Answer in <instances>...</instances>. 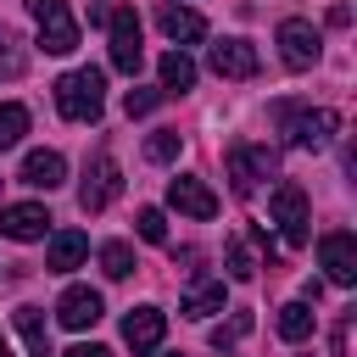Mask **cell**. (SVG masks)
I'll return each mask as SVG.
<instances>
[{
  "label": "cell",
  "instance_id": "6da1fadb",
  "mask_svg": "<svg viewBox=\"0 0 357 357\" xmlns=\"http://www.w3.org/2000/svg\"><path fill=\"white\" fill-rule=\"evenodd\" d=\"M100 106H106V73L100 67H78V73L56 78V112L67 123H95Z\"/></svg>",
  "mask_w": 357,
  "mask_h": 357
},
{
  "label": "cell",
  "instance_id": "7a4b0ae2",
  "mask_svg": "<svg viewBox=\"0 0 357 357\" xmlns=\"http://www.w3.org/2000/svg\"><path fill=\"white\" fill-rule=\"evenodd\" d=\"M268 218H273V229H279V240L290 245V251H301L307 240H312V206H307V190L301 184H273V195H268Z\"/></svg>",
  "mask_w": 357,
  "mask_h": 357
},
{
  "label": "cell",
  "instance_id": "3957f363",
  "mask_svg": "<svg viewBox=\"0 0 357 357\" xmlns=\"http://www.w3.org/2000/svg\"><path fill=\"white\" fill-rule=\"evenodd\" d=\"M284 134L296 151H329V139L340 134V112L329 106H284Z\"/></svg>",
  "mask_w": 357,
  "mask_h": 357
},
{
  "label": "cell",
  "instance_id": "277c9868",
  "mask_svg": "<svg viewBox=\"0 0 357 357\" xmlns=\"http://www.w3.org/2000/svg\"><path fill=\"white\" fill-rule=\"evenodd\" d=\"M28 17L39 22V45H45L50 56L78 50V22H73L67 0H28Z\"/></svg>",
  "mask_w": 357,
  "mask_h": 357
},
{
  "label": "cell",
  "instance_id": "5b68a950",
  "mask_svg": "<svg viewBox=\"0 0 357 357\" xmlns=\"http://www.w3.org/2000/svg\"><path fill=\"white\" fill-rule=\"evenodd\" d=\"M106 39H112V67L117 73H139V61H145V45H139V17H134V6H112V17H106Z\"/></svg>",
  "mask_w": 357,
  "mask_h": 357
},
{
  "label": "cell",
  "instance_id": "8992f818",
  "mask_svg": "<svg viewBox=\"0 0 357 357\" xmlns=\"http://www.w3.org/2000/svg\"><path fill=\"white\" fill-rule=\"evenodd\" d=\"M279 173V156L273 145H229V178H234V195H251L262 178Z\"/></svg>",
  "mask_w": 357,
  "mask_h": 357
},
{
  "label": "cell",
  "instance_id": "52a82bcc",
  "mask_svg": "<svg viewBox=\"0 0 357 357\" xmlns=\"http://www.w3.org/2000/svg\"><path fill=\"white\" fill-rule=\"evenodd\" d=\"M117 195H123V167H117V162L100 151V156L89 162L84 184H78V206H84V212H106Z\"/></svg>",
  "mask_w": 357,
  "mask_h": 357
},
{
  "label": "cell",
  "instance_id": "ba28073f",
  "mask_svg": "<svg viewBox=\"0 0 357 357\" xmlns=\"http://www.w3.org/2000/svg\"><path fill=\"white\" fill-rule=\"evenodd\" d=\"M318 50H324V39H318V28L307 17H284L279 22V56H284L290 73H307L318 61Z\"/></svg>",
  "mask_w": 357,
  "mask_h": 357
},
{
  "label": "cell",
  "instance_id": "9c48e42d",
  "mask_svg": "<svg viewBox=\"0 0 357 357\" xmlns=\"http://www.w3.org/2000/svg\"><path fill=\"white\" fill-rule=\"evenodd\" d=\"M318 262H324V273H329V284H357V240L346 234V229H335V234H324L318 240Z\"/></svg>",
  "mask_w": 357,
  "mask_h": 357
},
{
  "label": "cell",
  "instance_id": "30bf717a",
  "mask_svg": "<svg viewBox=\"0 0 357 357\" xmlns=\"http://www.w3.org/2000/svg\"><path fill=\"white\" fill-rule=\"evenodd\" d=\"M56 318H61V329H95V324L106 318V301H100V290H89V284H67L61 301H56Z\"/></svg>",
  "mask_w": 357,
  "mask_h": 357
},
{
  "label": "cell",
  "instance_id": "8fae6325",
  "mask_svg": "<svg viewBox=\"0 0 357 357\" xmlns=\"http://www.w3.org/2000/svg\"><path fill=\"white\" fill-rule=\"evenodd\" d=\"M162 335H167V312H162V307H128V312H123V340H128L134 357L156 351Z\"/></svg>",
  "mask_w": 357,
  "mask_h": 357
},
{
  "label": "cell",
  "instance_id": "7c38bea8",
  "mask_svg": "<svg viewBox=\"0 0 357 357\" xmlns=\"http://www.w3.org/2000/svg\"><path fill=\"white\" fill-rule=\"evenodd\" d=\"M167 206H178L184 218H218V195L201 184V178H190V173H178V178H167Z\"/></svg>",
  "mask_w": 357,
  "mask_h": 357
},
{
  "label": "cell",
  "instance_id": "4fadbf2b",
  "mask_svg": "<svg viewBox=\"0 0 357 357\" xmlns=\"http://www.w3.org/2000/svg\"><path fill=\"white\" fill-rule=\"evenodd\" d=\"M0 234H6V240H45V234H50V212H45L39 201L0 206Z\"/></svg>",
  "mask_w": 357,
  "mask_h": 357
},
{
  "label": "cell",
  "instance_id": "5bb4252c",
  "mask_svg": "<svg viewBox=\"0 0 357 357\" xmlns=\"http://www.w3.org/2000/svg\"><path fill=\"white\" fill-rule=\"evenodd\" d=\"M206 61L218 78H257V45L251 39H218Z\"/></svg>",
  "mask_w": 357,
  "mask_h": 357
},
{
  "label": "cell",
  "instance_id": "9a60e30c",
  "mask_svg": "<svg viewBox=\"0 0 357 357\" xmlns=\"http://www.w3.org/2000/svg\"><path fill=\"white\" fill-rule=\"evenodd\" d=\"M17 178L33 184V190H61V184H67V156H61V151H28Z\"/></svg>",
  "mask_w": 357,
  "mask_h": 357
},
{
  "label": "cell",
  "instance_id": "2e32d148",
  "mask_svg": "<svg viewBox=\"0 0 357 357\" xmlns=\"http://www.w3.org/2000/svg\"><path fill=\"white\" fill-rule=\"evenodd\" d=\"M156 22H162V33H167L178 50L206 39V17H201V11H190V6H162V11H156Z\"/></svg>",
  "mask_w": 357,
  "mask_h": 357
},
{
  "label": "cell",
  "instance_id": "e0dca14e",
  "mask_svg": "<svg viewBox=\"0 0 357 357\" xmlns=\"http://www.w3.org/2000/svg\"><path fill=\"white\" fill-rule=\"evenodd\" d=\"M84 257H89V234H78V229H56L50 245H45V268L50 273H73Z\"/></svg>",
  "mask_w": 357,
  "mask_h": 357
},
{
  "label": "cell",
  "instance_id": "ac0fdd59",
  "mask_svg": "<svg viewBox=\"0 0 357 357\" xmlns=\"http://www.w3.org/2000/svg\"><path fill=\"white\" fill-rule=\"evenodd\" d=\"M178 312H184V318H212V312H223V279H195L190 296L178 301Z\"/></svg>",
  "mask_w": 357,
  "mask_h": 357
},
{
  "label": "cell",
  "instance_id": "d6986e66",
  "mask_svg": "<svg viewBox=\"0 0 357 357\" xmlns=\"http://www.w3.org/2000/svg\"><path fill=\"white\" fill-rule=\"evenodd\" d=\"M156 73H162V95H184V89L195 84V61H190L184 50H162Z\"/></svg>",
  "mask_w": 357,
  "mask_h": 357
},
{
  "label": "cell",
  "instance_id": "ffe728a7",
  "mask_svg": "<svg viewBox=\"0 0 357 357\" xmlns=\"http://www.w3.org/2000/svg\"><path fill=\"white\" fill-rule=\"evenodd\" d=\"M273 329H279V340L301 346V340L312 335V301H284V307H279V318H273Z\"/></svg>",
  "mask_w": 357,
  "mask_h": 357
},
{
  "label": "cell",
  "instance_id": "44dd1931",
  "mask_svg": "<svg viewBox=\"0 0 357 357\" xmlns=\"http://www.w3.org/2000/svg\"><path fill=\"white\" fill-rule=\"evenodd\" d=\"M11 324H17V335L28 340V351H33V357H50V324H45V312H39V307H17V312H11Z\"/></svg>",
  "mask_w": 357,
  "mask_h": 357
},
{
  "label": "cell",
  "instance_id": "7402d4cb",
  "mask_svg": "<svg viewBox=\"0 0 357 357\" xmlns=\"http://www.w3.org/2000/svg\"><path fill=\"white\" fill-rule=\"evenodd\" d=\"M100 273L106 279H128L134 273V245L128 240H106L100 245Z\"/></svg>",
  "mask_w": 357,
  "mask_h": 357
},
{
  "label": "cell",
  "instance_id": "603a6c76",
  "mask_svg": "<svg viewBox=\"0 0 357 357\" xmlns=\"http://www.w3.org/2000/svg\"><path fill=\"white\" fill-rule=\"evenodd\" d=\"M22 134H28V106H17V100H0V151H11Z\"/></svg>",
  "mask_w": 357,
  "mask_h": 357
},
{
  "label": "cell",
  "instance_id": "cb8c5ba5",
  "mask_svg": "<svg viewBox=\"0 0 357 357\" xmlns=\"http://www.w3.org/2000/svg\"><path fill=\"white\" fill-rule=\"evenodd\" d=\"M178 151H184V134H178V128H156V134L145 139V156H151V162H178Z\"/></svg>",
  "mask_w": 357,
  "mask_h": 357
},
{
  "label": "cell",
  "instance_id": "d4e9b609",
  "mask_svg": "<svg viewBox=\"0 0 357 357\" xmlns=\"http://www.w3.org/2000/svg\"><path fill=\"white\" fill-rule=\"evenodd\" d=\"M134 229H139V240L167 245V218H162V206H139V212H134Z\"/></svg>",
  "mask_w": 357,
  "mask_h": 357
},
{
  "label": "cell",
  "instance_id": "484cf974",
  "mask_svg": "<svg viewBox=\"0 0 357 357\" xmlns=\"http://www.w3.org/2000/svg\"><path fill=\"white\" fill-rule=\"evenodd\" d=\"M229 273H234V279H251V273H257V257H251V234H234V240H229Z\"/></svg>",
  "mask_w": 357,
  "mask_h": 357
},
{
  "label": "cell",
  "instance_id": "4316f807",
  "mask_svg": "<svg viewBox=\"0 0 357 357\" xmlns=\"http://www.w3.org/2000/svg\"><path fill=\"white\" fill-rule=\"evenodd\" d=\"M22 67H28L22 45H17L11 33H0V78H22Z\"/></svg>",
  "mask_w": 357,
  "mask_h": 357
},
{
  "label": "cell",
  "instance_id": "83f0119b",
  "mask_svg": "<svg viewBox=\"0 0 357 357\" xmlns=\"http://www.w3.org/2000/svg\"><path fill=\"white\" fill-rule=\"evenodd\" d=\"M156 106H162V89H139V84H134V89L123 95V112H128V117H145V112H156Z\"/></svg>",
  "mask_w": 357,
  "mask_h": 357
},
{
  "label": "cell",
  "instance_id": "f1b7e54d",
  "mask_svg": "<svg viewBox=\"0 0 357 357\" xmlns=\"http://www.w3.org/2000/svg\"><path fill=\"white\" fill-rule=\"evenodd\" d=\"M240 335H251V312H234V324H218V329H212V346H218V351H229Z\"/></svg>",
  "mask_w": 357,
  "mask_h": 357
},
{
  "label": "cell",
  "instance_id": "f546056e",
  "mask_svg": "<svg viewBox=\"0 0 357 357\" xmlns=\"http://www.w3.org/2000/svg\"><path fill=\"white\" fill-rule=\"evenodd\" d=\"M335 357H351V312L335 324Z\"/></svg>",
  "mask_w": 357,
  "mask_h": 357
},
{
  "label": "cell",
  "instance_id": "4dcf8cb0",
  "mask_svg": "<svg viewBox=\"0 0 357 357\" xmlns=\"http://www.w3.org/2000/svg\"><path fill=\"white\" fill-rule=\"evenodd\" d=\"M67 357H112V351H106V346H95V340H89V346H73V351H67Z\"/></svg>",
  "mask_w": 357,
  "mask_h": 357
},
{
  "label": "cell",
  "instance_id": "1f68e13d",
  "mask_svg": "<svg viewBox=\"0 0 357 357\" xmlns=\"http://www.w3.org/2000/svg\"><path fill=\"white\" fill-rule=\"evenodd\" d=\"M106 17H112V6L106 0H89V22H106Z\"/></svg>",
  "mask_w": 357,
  "mask_h": 357
},
{
  "label": "cell",
  "instance_id": "d6a6232c",
  "mask_svg": "<svg viewBox=\"0 0 357 357\" xmlns=\"http://www.w3.org/2000/svg\"><path fill=\"white\" fill-rule=\"evenodd\" d=\"M0 357H11V351H6V340H0Z\"/></svg>",
  "mask_w": 357,
  "mask_h": 357
}]
</instances>
